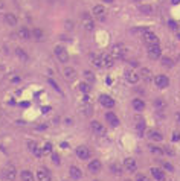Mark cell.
<instances>
[{"mask_svg": "<svg viewBox=\"0 0 180 181\" xmlns=\"http://www.w3.org/2000/svg\"><path fill=\"white\" fill-rule=\"evenodd\" d=\"M79 111H81V114H82V116H87V117H90V116L93 114L92 105L87 104V102H84L82 105H79Z\"/></svg>", "mask_w": 180, "mask_h": 181, "instance_id": "e0dca14e", "label": "cell"}, {"mask_svg": "<svg viewBox=\"0 0 180 181\" xmlns=\"http://www.w3.org/2000/svg\"><path fill=\"white\" fill-rule=\"evenodd\" d=\"M125 78H127V81H128L130 84H136V82L139 81L140 75L136 73L134 70H127V72H125Z\"/></svg>", "mask_w": 180, "mask_h": 181, "instance_id": "5bb4252c", "label": "cell"}, {"mask_svg": "<svg viewBox=\"0 0 180 181\" xmlns=\"http://www.w3.org/2000/svg\"><path fill=\"white\" fill-rule=\"evenodd\" d=\"M142 38H144V41H145V44H147V46L159 44V38H157V35H156L154 32H151V31L145 32V34L142 35Z\"/></svg>", "mask_w": 180, "mask_h": 181, "instance_id": "3957f363", "label": "cell"}, {"mask_svg": "<svg viewBox=\"0 0 180 181\" xmlns=\"http://www.w3.org/2000/svg\"><path fill=\"white\" fill-rule=\"evenodd\" d=\"M106 119H107V122H109L112 126H118V125H119V119H118L116 114L112 113V111H109V113L106 114Z\"/></svg>", "mask_w": 180, "mask_h": 181, "instance_id": "ffe728a7", "label": "cell"}, {"mask_svg": "<svg viewBox=\"0 0 180 181\" xmlns=\"http://www.w3.org/2000/svg\"><path fill=\"white\" fill-rule=\"evenodd\" d=\"M172 3H174V5H178V3H180V0H172Z\"/></svg>", "mask_w": 180, "mask_h": 181, "instance_id": "816d5d0a", "label": "cell"}, {"mask_svg": "<svg viewBox=\"0 0 180 181\" xmlns=\"http://www.w3.org/2000/svg\"><path fill=\"white\" fill-rule=\"evenodd\" d=\"M162 53V49L159 44H153V46H148V56L153 58V59H157Z\"/></svg>", "mask_w": 180, "mask_h": 181, "instance_id": "52a82bcc", "label": "cell"}, {"mask_svg": "<svg viewBox=\"0 0 180 181\" xmlns=\"http://www.w3.org/2000/svg\"><path fill=\"white\" fill-rule=\"evenodd\" d=\"M52 152V143H46L43 148V154H50Z\"/></svg>", "mask_w": 180, "mask_h": 181, "instance_id": "74e56055", "label": "cell"}, {"mask_svg": "<svg viewBox=\"0 0 180 181\" xmlns=\"http://www.w3.org/2000/svg\"><path fill=\"white\" fill-rule=\"evenodd\" d=\"M78 90H79V92H82V93H88V92H90L88 82H81V84L78 85Z\"/></svg>", "mask_w": 180, "mask_h": 181, "instance_id": "e575fe53", "label": "cell"}, {"mask_svg": "<svg viewBox=\"0 0 180 181\" xmlns=\"http://www.w3.org/2000/svg\"><path fill=\"white\" fill-rule=\"evenodd\" d=\"M102 2H106V3H113L115 0H102Z\"/></svg>", "mask_w": 180, "mask_h": 181, "instance_id": "f907efd6", "label": "cell"}, {"mask_svg": "<svg viewBox=\"0 0 180 181\" xmlns=\"http://www.w3.org/2000/svg\"><path fill=\"white\" fill-rule=\"evenodd\" d=\"M172 140H174V142L180 140V134H178V132H174V134H172Z\"/></svg>", "mask_w": 180, "mask_h": 181, "instance_id": "f6af8a7d", "label": "cell"}, {"mask_svg": "<svg viewBox=\"0 0 180 181\" xmlns=\"http://www.w3.org/2000/svg\"><path fill=\"white\" fill-rule=\"evenodd\" d=\"M69 172H70V176H72L73 179H79V178L82 176V173H81V169H79V167H76V166H70Z\"/></svg>", "mask_w": 180, "mask_h": 181, "instance_id": "7402d4cb", "label": "cell"}, {"mask_svg": "<svg viewBox=\"0 0 180 181\" xmlns=\"http://www.w3.org/2000/svg\"><path fill=\"white\" fill-rule=\"evenodd\" d=\"M76 155L81 158V160H87V158H90V155H92V152H90V149L87 148V146H78L76 148Z\"/></svg>", "mask_w": 180, "mask_h": 181, "instance_id": "8992f818", "label": "cell"}, {"mask_svg": "<svg viewBox=\"0 0 180 181\" xmlns=\"http://www.w3.org/2000/svg\"><path fill=\"white\" fill-rule=\"evenodd\" d=\"M168 25H169V29H172V31H175V29H177V23H175V22H172V20H171Z\"/></svg>", "mask_w": 180, "mask_h": 181, "instance_id": "ee69618b", "label": "cell"}, {"mask_svg": "<svg viewBox=\"0 0 180 181\" xmlns=\"http://www.w3.org/2000/svg\"><path fill=\"white\" fill-rule=\"evenodd\" d=\"M16 175H17V172H16V167H14V166H8V167L3 170V176H5L8 181H14V179H16Z\"/></svg>", "mask_w": 180, "mask_h": 181, "instance_id": "4fadbf2b", "label": "cell"}, {"mask_svg": "<svg viewBox=\"0 0 180 181\" xmlns=\"http://www.w3.org/2000/svg\"><path fill=\"white\" fill-rule=\"evenodd\" d=\"M175 120H177V123L180 125V113H178V114H175Z\"/></svg>", "mask_w": 180, "mask_h": 181, "instance_id": "681fc988", "label": "cell"}, {"mask_svg": "<svg viewBox=\"0 0 180 181\" xmlns=\"http://www.w3.org/2000/svg\"><path fill=\"white\" fill-rule=\"evenodd\" d=\"M125 181H130V179H125Z\"/></svg>", "mask_w": 180, "mask_h": 181, "instance_id": "db71d44e", "label": "cell"}, {"mask_svg": "<svg viewBox=\"0 0 180 181\" xmlns=\"http://www.w3.org/2000/svg\"><path fill=\"white\" fill-rule=\"evenodd\" d=\"M151 175H153L157 181H165V173H163V170L159 169V167H153V169H151Z\"/></svg>", "mask_w": 180, "mask_h": 181, "instance_id": "44dd1931", "label": "cell"}, {"mask_svg": "<svg viewBox=\"0 0 180 181\" xmlns=\"http://www.w3.org/2000/svg\"><path fill=\"white\" fill-rule=\"evenodd\" d=\"M37 179L38 181H50V172L44 167H40L37 170Z\"/></svg>", "mask_w": 180, "mask_h": 181, "instance_id": "9c48e42d", "label": "cell"}, {"mask_svg": "<svg viewBox=\"0 0 180 181\" xmlns=\"http://www.w3.org/2000/svg\"><path fill=\"white\" fill-rule=\"evenodd\" d=\"M90 128H92V131H93L95 134H98V136L106 134V128H104V125L99 123V122H96V120H93L92 123H90Z\"/></svg>", "mask_w": 180, "mask_h": 181, "instance_id": "30bf717a", "label": "cell"}, {"mask_svg": "<svg viewBox=\"0 0 180 181\" xmlns=\"http://www.w3.org/2000/svg\"><path fill=\"white\" fill-rule=\"evenodd\" d=\"M101 61H102V67H112L113 65V62H115V58H113V55L112 53H102L101 55Z\"/></svg>", "mask_w": 180, "mask_h": 181, "instance_id": "8fae6325", "label": "cell"}, {"mask_svg": "<svg viewBox=\"0 0 180 181\" xmlns=\"http://www.w3.org/2000/svg\"><path fill=\"white\" fill-rule=\"evenodd\" d=\"M130 62H131V65H133V67H137V65H139V62H137V61H130Z\"/></svg>", "mask_w": 180, "mask_h": 181, "instance_id": "c3c4849f", "label": "cell"}, {"mask_svg": "<svg viewBox=\"0 0 180 181\" xmlns=\"http://www.w3.org/2000/svg\"><path fill=\"white\" fill-rule=\"evenodd\" d=\"M26 146H28V149H29L31 152H34V154L40 149V148H38V145H37L34 140H28V142H26Z\"/></svg>", "mask_w": 180, "mask_h": 181, "instance_id": "f546056e", "label": "cell"}, {"mask_svg": "<svg viewBox=\"0 0 180 181\" xmlns=\"http://www.w3.org/2000/svg\"><path fill=\"white\" fill-rule=\"evenodd\" d=\"M3 8V2H2V0H0V9H2Z\"/></svg>", "mask_w": 180, "mask_h": 181, "instance_id": "f5cc1de1", "label": "cell"}, {"mask_svg": "<svg viewBox=\"0 0 180 181\" xmlns=\"http://www.w3.org/2000/svg\"><path fill=\"white\" fill-rule=\"evenodd\" d=\"M122 170H124V169H122V166H121L119 163H112V164H110V172H112V173H115V175H121Z\"/></svg>", "mask_w": 180, "mask_h": 181, "instance_id": "d4e9b609", "label": "cell"}, {"mask_svg": "<svg viewBox=\"0 0 180 181\" xmlns=\"http://www.w3.org/2000/svg\"><path fill=\"white\" fill-rule=\"evenodd\" d=\"M136 181H150V179H148V176L139 173V175H136Z\"/></svg>", "mask_w": 180, "mask_h": 181, "instance_id": "ab89813d", "label": "cell"}, {"mask_svg": "<svg viewBox=\"0 0 180 181\" xmlns=\"http://www.w3.org/2000/svg\"><path fill=\"white\" fill-rule=\"evenodd\" d=\"M20 175H22V181H34V175L29 170H23Z\"/></svg>", "mask_w": 180, "mask_h": 181, "instance_id": "4dcf8cb0", "label": "cell"}, {"mask_svg": "<svg viewBox=\"0 0 180 181\" xmlns=\"http://www.w3.org/2000/svg\"><path fill=\"white\" fill-rule=\"evenodd\" d=\"M90 59H92V62L96 65V67H102V61H101V55L96 56V55H90Z\"/></svg>", "mask_w": 180, "mask_h": 181, "instance_id": "836d02e7", "label": "cell"}, {"mask_svg": "<svg viewBox=\"0 0 180 181\" xmlns=\"http://www.w3.org/2000/svg\"><path fill=\"white\" fill-rule=\"evenodd\" d=\"M150 151H151L153 154H159V155L163 152V149H160V148H157V146H154V145H153V146H150Z\"/></svg>", "mask_w": 180, "mask_h": 181, "instance_id": "f35d334b", "label": "cell"}, {"mask_svg": "<svg viewBox=\"0 0 180 181\" xmlns=\"http://www.w3.org/2000/svg\"><path fill=\"white\" fill-rule=\"evenodd\" d=\"M154 84L159 87V88H166L168 84H169V79L165 76V75H157L154 78Z\"/></svg>", "mask_w": 180, "mask_h": 181, "instance_id": "ba28073f", "label": "cell"}, {"mask_svg": "<svg viewBox=\"0 0 180 181\" xmlns=\"http://www.w3.org/2000/svg\"><path fill=\"white\" fill-rule=\"evenodd\" d=\"M31 35H32V32H31L26 26H22V28L19 29V38H20V40H29Z\"/></svg>", "mask_w": 180, "mask_h": 181, "instance_id": "ac0fdd59", "label": "cell"}, {"mask_svg": "<svg viewBox=\"0 0 180 181\" xmlns=\"http://www.w3.org/2000/svg\"><path fill=\"white\" fill-rule=\"evenodd\" d=\"M154 107H156L157 110H165V108H166V102H165L163 99L157 98V99H154Z\"/></svg>", "mask_w": 180, "mask_h": 181, "instance_id": "f1b7e54d", "label": "cell"}, {"mask_svg": "<svg viewBox=\"0 0 180 181\" xmlns=\"http://www.w3.org/2000/svg\"><path fill=\"white\" fill-rule=\"evenodd\" d=\"M88 170L93 172V173H98L101 170V161L99 160H92L88 163Z\"/></svg>", "mask_w": 180, "mask_h": 181, "instance_id": "d6986e66", "label": "cell"}, {"mask_svg": "<svg viewBox=\"0 0 180 181\" xmlns=\"http://www.w3.org/2000/svg\"><path fill=\"white\" fill-rule=\"evenodd\" d=\"M32 37H34V38L37 40V41H38V40L41 41V40L44 38V32H43V31H41L40 28H35V29L32 31Z\"/></svg>", "mask_w": 180, "mask_h": 181, "instance_id": "4316f807", "label": "cell"}, {"mask_svg": "<svg viewBox=\"0 0 180 181\" xmlns=\"http://www.w3.org/2000/svg\"><path fill=\"white\" fill-rule=\"evenodd\" d=\"M93 17H95L96 20H99V22L106 20V17H107V9H106L102 5H96V6L93 8Z\"/></svg>", "mask_w": 180, "mask_h": 181, "instance_id": "7a4b0ae2", "label": "cell"}, {"mask_svg": "<svg viewBox=\"0 0 180 181\" xmlns=\"http://www.w3.org/2000/svg\"><path fill=\"white\" fill-rule=\"evenodd\" d=\"M124 167H125V170L127 172H136V160H133V158H125L124 160Z\"/></svg>", "mask_w": 180, "mask_h": 181, "instance_id": "9a60e30c", "label": "cell"}, {"mask_svg": "<svg viewBox=\"0 0 180 181\" xmlns=\"http://www.w3.org/2000/svg\"><path fill=\"white\" fill-rule=\"evenodd\" d=\"M81 23H82L84 29H87V31H93V28H95L93 17L90 15V14H87V12H82V14H81Z\"/></svg>", "mask_w": 180, "mask_h": 181, "instance_id": "6da1fadb", "label": "cell"}, {"mask_svg": "<svg viewBox=\"0 0 180 181\" xmlns=\"http://www.w3.org/2000/svg\"><path fill=\"white\" fill-rule=\"evenodd\" d=\"M139 75H140V78H144L145 81H150V79H151V70H150V69H145V67H144Z\"/></svg>", "mask_w": 180, "mask_h": 181, "instance_id": "1f68e13d", "label": "cell"}, {"mask_svg": "<svg viewBox=\"0 0 180 181\" xmlns=\"http://www.w3.org/2000/svg\"><path fill=\"white\" fill-rule=\"evenodd\" d=\"M140 11L145 12V14H150V12H151V8H150V6H140Z\"/></svg>", "mask_w": 180, "mask_h": 181, "instance_id": "b9f144b4", "label": "cell"}, {"mask_svg": "<svg viewBox=\"0 0 180 181\" xmlns=\"http://www.w3.org/2000/svg\"><path fill=\"white\" fill-rule=\"evenodd\" d=\"M99 102H101L106 108H113V107H115V101H113L112 96H109V95H101V96H99Z\"/></svg>", "mask_w": 180, "mask_h": 181, "instance_id": "7c38bea8", "label": "cell"}, {"mask_svg": "<svg viewBox=\"0 0 180 181\" xmlns=\"http://www.w3.org/2000/svg\"><path fill=\"white\" fill-rule=\"evenodd\" d=\"M5 22H6L8 26H16L17 25V17L14 14L8 12V14H5Z\"/></svg>", "mask_w": 180, "mask_h": 181, "instance_id": "603a6c76", "label": "cell"}, {"mask_svg": "<svg viewBox=\"0 0 180 181\" xmlns=\"http://www.w3.org/2000/svg\"><path fill=\"white\" fill-rule=\"evenodd\" d=\"M84 76H85V79H87L88 82H93V81H95V76H93L92 72H84Z\"/></svg>", "mask_w": 180, "mask_h": 181, "instance_id": "8d00e7d4", "label": "cell"}, {"mask_svg": "<svg viewBox=\"0 0 180 181\" xmlns=\"http://www.w3.org/2000/svg\"><path fill=\"white\" fill-rule=\"evenodd\" d=\"M55 55H57V58H58L60 62H67V61H69V53H67V50H66L64 47H61V46H57V47H55Z\"/></svg>", "mask_w": 180, "mask_h": 181, "instance_id": "5b68a950", "label": "cell"}, {"mask_svg": "<svg viewBox=\"0 0 180 181\" xmlns=\"http://www.w3.org/2000/svg\"><path fill=\"white\" fill-rule=\"evenodd\" d=\"M49 84H50V85H52V87L57 90V92H61V90H60V87H58V84H57L54 79H49Z\"/></svg>", "mask_w": 180, "mask_h": 181, "instance_id": "60d3db41", "label": "cell"}, {"mask_svg": "<svg viewBox=\"0 0 180 181\" xmlns=\"http://www.w3.org/2000/svg\"><path fill=\"white\" fill-rule=\"evenodd\" d=\"M163 167H165L166 170H172V166H171L169 163H163Z\"/></svg>", "mask_w": 180, "mask_h": 181, "instance_id": "bcb514c9", "label": "cell"}, {"mask_svg": "<svg viewBox=\"0 0 180 181\" xmlns=\"http://www.w3.org/2000/svg\"><path fill=\"white\" fill-rule=\"evenodd\" d=\"M52 160H54L55 164H60V157H58V154H52Z\"/></svg>", "mask_w": 180, "mask_h": 181, "instance_id": "7bdbcfd3", "label": "cell"}, {"mask_svg": "<svg viewBox=\"0 0 180 181\" xmlns=\"http://www.w3.org/2000/svg\"><path fill=\"white\" fill-rule=\"evenodd\" d=\"M162 64H163L165 67H168V69H171V67L174 65L172 59H171V58H166V56H165V58H162Z\"/></svg>", "mask_w": 180, "mask_h": 181, "instance_id": "d590c367", "label": "cell"}, {"mask_svg": "<svg viewBox=\"0 0 180 181\" xmlns=\"http://www.w3.org/2000/svg\"><path fill=\"white\" fill-rule=\"evenodd\" d=\"M178 38H180V35H178Z\"/></svg>", "mask_w": 180, "mask_h": 181, "instance_id": "11a10c76", "label": "cell"}, {"mask_svg": "<svg viewBox=\"0 0 180 181\" xmlns=\"http://www.w3.org/2000/svg\"><path fill=\"white\" fill-rule=\"evenodd\" d=\"M125 52H127V49H125V46L121 44V43H118V44H115V46L112 47V55H113V58H124V56H125Z\"/></svg>", "mask_w": 180, "mask_h": 181, "instance_id": "277c9868", "label": "cell"}, {"mask_svg": "<svg viewBox=\"0 0 180 181\" xmlns=\"http://www.w3.org/2000/svg\"><path fill=\"white\" fill-rule=\"evenodd\" d=\"M148 137H150L151 140H154V142H160V140L163 139V136H162L159 131H154V129L148 131Z\"/></svg>", "mask_w": 180, "mask_h": 181, "instance_id": "cb8c5ba5", "label": "cell"}, {"mask_svg": "<svg viewBox=\"0 0 180 181\" xmlns=\"http://www.w3.org/2000/svg\"><path fill=\"white\" fill-rule=\"evenodd\" d=\"M16 53H17V56H19L22 61H26V59H28V55H26V52H25L22 47H17V49H16Z\"/></svg>", "mask_w": 180, "mask_h": 181, "instance_id": "d6a6232c", "label": "cell"}, {"mask_svg": "<svg viewBox=\"0 0 180 181\" xmlns=\"http://www.w3.org/2000/svg\"><path fill=\"white\" fill-rule=\"evenodd\" d=\"M66 29H72V23H70V22L66 23Z\"/></svg>", "mask_w": 180, "mask_h": 181, "instance_id": "7dc6e473", "label": "cell"}, {"mask_svg": "<svg viewBox=\"0 0 180 181\" xmlns=\"http://www.w3.org/2000/svg\"><path fill=\"white\" fill-rule=\"evenodd\" d=\"M76 72H75V69H72V67H67V69H64V78H66V81H69V82H73L75 79H76Z\"/></svg>", "mask_w": 180, "mask_h": 181, "instance_id": "2e32d148", "label": "cell"}, {"mask_svg": "<svg viewBox=\"0 0 180 181\" xmlns=\"http://www.w3.org/2000/svg\"><path fill=\"white\" fill-rule=\"evenodd\" d=\"M133 108H134L136 111H144V108H145L144 101H140V99H134V101H133Z\"/></svg>", "mask_w": 180, "mask_h": 181, "instance_id": "83f0119b", "label": "cell"}, {"mask_svg": "<svg viewBox=\"0 0 180 181\" xmlns=\"http://www.w3.org/2000/svg\"><path fill=\"white\" fill-rule=\"evenodd\" d=\"M136 129H137V134H139V137H144V131H145V122H144L142 119H137Z\"/></svg>", "mask_w": 180, "mask_h": 181, "instance_id": "484cf974", "label": "cell"}]
</instances>
